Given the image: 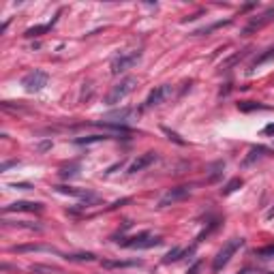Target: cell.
Listing matches in <instances>:
<instances>
[{"mask_svg": "<svg viewBox=\"0 0 274 274\" xmlns=\"http://www.w3.org/2000/svg\"><path fill=\"white\" fill-rule=\"evenodd\" d=\"M242 247H244V240H242V238H232V240H229L225 247H223L219 253H216L214 262H212V272H221L229 262H232V257L236 255V251L242 249Z\"/></svg>", "mask_w": 274, "mask_h": 274, "instance_id": "cell-1", "label": "cell"}, {"mask_svg": "<svg viewBox=\"0 0 274 274\" xmlns=\"http://www.w3.org/2000/svg\"><path fill=\"white\" fill-rule=\"evenodd\" d=\"M135 86H137V79H135V77H125L120 84H116L110 92H107L105 105H118L120 101H125V99L135 90Z\"/></svg>", "mask_w": 274, "mask_h": 274, "instance_id": "cell-2", "label": "cell"}, {"mask_svg": "<svg viewBox=\"0 0 274 274\" xmlns=\"http://www.w3.org/2000/svg\"><path fill=\"white\" fill-rule=\"evenodd\" d=\"M139 60H141V49H133V52L120 54V56H116V58L112 60V73H114V75L125 73V71L133 69Z\"/></svg>", "mask_w": 274, "mask_h": 274, "instance_id": "cell-3", "label": "cell"}, {"mask_svg": "<svg viewBox=\"0 0 274 274\" xmlns=\"http://www.w3.org/2000/svg\"><path fill=\"white\" fill-rule=\"evenodd\" d=\"M120 247H127V249H152L158 247L163 240L158 236H150V234H137L133 238H125V240H118Z\"/></svg>", "mask_w": 274, "mask_h": 274, "instance_id": "cell-4", "label": "cell"}, {"mask_svg": "<svg viewBox=\"0 0 274 274\" xmlns=\"http://www.w3.org/2000/svg\"><path fill=\"white\" fill-rule=\"evenodd\" d=\"M45 84H47L45 71H32V73L24 75V79H21V86H24L28 92H39V90H43Z\"/></svg>", "mask_w": 274, "mask_h": 274, "instance_id": "cell-5", "label": "cell"}, {"mask_svg": "<svg viewBox=\"0 0 274 274\" xmlns=\"http://www.w3.org/2000/svg\"><path fill=\"white\" fill-rule=\"evenodd\" d=\"M193 191V186H176V189H169L165 195L158 199V208H165V206H171L176 201H182L184 197H189Z\"/></svg>", "mask_w": 274, "mask_h": 274, "instance_id": "cell-6", "label": "cell"}, {"mask_svg": "<svg viewBox=\"0 0 274 274\" xmlns=\"http://www.w3.org/2000/svg\"><path fill=\"white\" fill-rule=\"evenodd\" d=\"M171 97V86L167 84H163V86H156V88L150 92L148 99H146V103H143V107H154V105H161L165 99Z\"/></svg>", "mask_w": 274, "mask_h": 274, "instance_id": "cell-7", "label": "cell"}, {"mask_svg": "<svg viewBox=\"0 0 274 274\" xmlns=\"http://www.w3.org/2000/svg\"><path fill=\"white\" fill-rule=\"evenodd\" d=\"M156 152H143L135 158V161L131 163V167H129V174H137V171H143L146 167H150L154 161H156Z\"/></svg>", "mask_w": 274, "mask_h": 274, "instance_id": "cell-8", "label": "cell"}, {"mask_svg": "<svg viewBox=\"0 0 274 274\" xmlns=\"http://www.w3.org/2000/svg\"><path fill=\"white\" fill-rule=\"evenodd\" d=\"M272 19H274V9L266 11L264 15H259V17H253V19L249 21V26L244 28V34H251V32H255V30H262V28H264L266 24H270Z\"/></svg>", "mask_w": 274, "mask_h": 274, "instance_id": "cell-9", "label": "cell"}, {"mask_svg": "<svg viewBox=\"0 0 274 274\" xmlns=\"http://www.w3.org/2000/svg\"><path fill=\"white\" fill-rule=\"evenodd\" d=\"M4 212H43V204H37V201H15V204L6 206Z\"/></svg>", "mask_w": 274, "mask_h": 274, "instance_id": "cell-10", "label": "cell"}, {"mask_svg": "<svg viewBox=\"0 0 274 274\" xmlns=\"http://www.w3.org/2000/svg\"><path fill=\"white\" fill-rule=\"evenodd\" d=\"M141 262H122V259H103L101 262V266L103 268H107V270H114V268H133V266H139Z\"/></svg>", "mask_w": 274, "mask_h": 274, "instance_id": "cell-11", "label": "cell"}, {"mask_svg": "<svg viewBox=\"0 0 274 274\" xmlns=\"http://www.w3.org/2000/svg\"><path fill=\"white\" fill-rule=\"evenodd\" d=\"M268 154H272V150H270V148H266V146H257V148H251L249 156L244 158V165H251L253 161H257V158H262V156H268Z\"/></svg>", "mask_w": 274, "mask_h": 274, "instance_id": "cell-12", "label": "cell"}, {"mask_svg": "<svg viewBox=\"0 0 274 274\" xmlns=\"http://www.w3.org/2000/svg\"><path fill=\"white\" fill-rule=\"evenodd\" d=\"M270 60H274V47H270V49H266V52H264L262 56H257V58L253 60V69H257V67H262V64H266V62H270Z\"/></svg>", "mask_w": 274, "mask_h": 274, "instance_id": "cell-13", "label": "cell"}, {"mask_svg": "<svg viewBox=\"0 0 274 274\" xmlns=\"http://www.w3.org/2000/svg\"><path fill=\"white\" fill-rule=\"evenodd\" d=\"M64 259H69V262H95L97 255H92V253H71V255H64Z\"/></svg>", "mask_w": 274, "mask_h": 274, "instance_id": "cell-14", "label": "cell"}, {"mask_svg": "<svg viewBox=\"0 0 274 274\" xmlns=\"http://www.w3.org/2000/svg\"><path fill=\"white\" fill-rule=\"evenodd\" d=\"M238 110L240 112H255V110H270V107L259 105L255 101H244V103H238Z\"/></svg>", "mask_w": 274, "mask_h": 274, "instance_id": "cell-15", "label": "cell"}, {"mask_svg": "<svg viewBox=\"0 0 274 274\" xmlns=\"http://www.w3.org/2000/svg\"><path fill=\"white\" fill-rule=\"evenodd\" d=\"M34 274H60V268H56V266H32L30 268Z\"/></svg>", "mask_w": 274, "mask_h": 274, "instance_id": "cell-16", "label": "cell"}, {"mask_svg": "<svg viewBox=\"0 0 274 274\" xmlns=\"http://www.w3.org/2000/svg\"><path fill=\"white\" fill-rule=\"evenodd\" d=\"M223 169H225V163H223V161H216L212 167H210V176H208V182H214V180L223 174Z\"/></svg>", "mask_w": 274, "mask_h": 274, "instance_id": "cell-17", "label": "cell"}, {"mask_svg": "<svg viewBox=\"0 0 274 274\" xmlns=\"http://www.w3.org/2000/svg\"><path fill=\"white\" fill-rule=\"evenodd\" d=\"M11 251L15 253H24V251H54L52 247H43V244H28V247H13Z\"/></svg>", "mask_w": 274, "mask_h": 274, "instance_id": "cell-18", "label": "cell"}, {"mask_svg": "<svg viewBox=\"0 0 274 274\" xmlns=\"http://www.w3.org/2000/svg\"><path fill=\"white\" fill-rule=\"evenodd\" d=\"M103 139H110V137L105 135H90V137H77L75 143H79V146H84V143H97V141H103Z\"/></svg>", "mask_w": 274, "mask_h": 274, "instance_id": "cell-19", "label": "cell"}, {"mask_svg": "<svg viewBox=\"0 0 274 274\" xmlns=\"http://www.w3.org/2000/svg\"><path fill=\"white\" fill-rule=\"evenodd\" d=\"M240 186H242V178H234L232 182H229V184H227V186H225V189H223L221 193H223V195H232V193H234V191H238V189H240Z\"/></svg>", "mask_w": 274, "mask_h": 274, "instance_id": "cell-20", "label": "cell"}, {"mask_svg": "<svg viewBox=\"0 0 274 274\" xmlns=\"http://www.w3.org/2000/svg\"><path fill=\"white\" fill-rule=\"evenodd\" d=\"M255 255H257V257H262V259H272V257H274V244H270V247H264V249L255 251Z\"/></svg>", "mask_w": 274, "mask_h": 274, "instance_id": "cell-21", "label": "cell"}, {"mask_svg": "<svg viewBox=\"0 0 274 274\" xmlns=\"http://www.w3.org/2000/svg\"><path fill=\"white\" fill-rule=\"evenodd\" d=\"M227 24H229V19H225V21H216V24L204 28V30H197L195 34H208V32H212V30H216V28H221V26H227Z\"/></svg>", "mask_w": 274, "mask_h": 274, "instance_id": "cell-22", "label": "cell"}, {"mask_svg": "<svg viewBox=\"0 0 274 274\" xmlns=\"http://www.w3.org/2000/svg\"><path fill=\"white\" fill-rule=\"evenodd\" d=\"M52 28V24H47V26H39V28H30V30H26L24 37H34V34H41V32H45Z\"/></svg>", "mask_w": 274, "mask_h": 274, "instance_id": "cell-23", "label": "cell"}, {"mask_svg": "<svg viewBox=\"0 0 274 274\" xmlns=\"http://www.w3.org/2000/svg\"><path fill=\"white\" fill-rule=\"evenodd\" d=\"M163 131H165V133H167V135H169V139H174L176 143H180V146H184V139H180V137H178L176 133H171V131H169V129H163Z\"/></svg>", "mask_w": 274, "mask_h": 274, "instance_id": "cell-24", "label": "cell"}, {"mask_svg": "<svg viewBox=\"0 0 274 274\" xmlns=\"http://www.w3.org/2000/svg\"><path fill=\"white\" fill-rule=\"evenodd\" d=\"M199 268H201V262H197L195 266H193V268H189V272H186V274H197V272H199Z\"/></svg>", "mask_w": 274, "mask_h": 274, "instance_id": "cell-25", "label": "cell"}, {"mask_svg": "<svg viewBox=\"0 0 274 274\" xmlns=\"http://www.w3.org/2000/svg\"><path fill=\"white\" fill-rule=\"evenodd\" d=\"M13 165H17V161H6V163H2V167H0V169H2V171H6L9 167H13Z\"/></svg>", "mask_w": 274, "mask_h": 274, "instance_id": "cell-26", "label": "cell"}, {"mask_svg": "<svg viewBox=\"0 0 274 274\" xmlns=\"http://www.w3.org/2000/svg\"><path fill=\"white\" fill-rule=\"evenodd\" d=\"M264 131H266V133H274V125H268V127L264 129Z\"/></svg>", "mask_w": 274, "mask_h": 274, "instance_id": "cell-27", "label": "cell"}, {"mask_svg": "<svg viewBox=\"0 0 274 274\" xmlns=\"http://www.w3.org/2000/svg\"><path fill=\"white\" fill-rule=\"evenodd\" d=\"M272 274H274V272H272Z\"/></svg>", "mask_w": 274, "mask_h": 274, "instance_id": "cell-28", "label": "cell"}]
</instances>
